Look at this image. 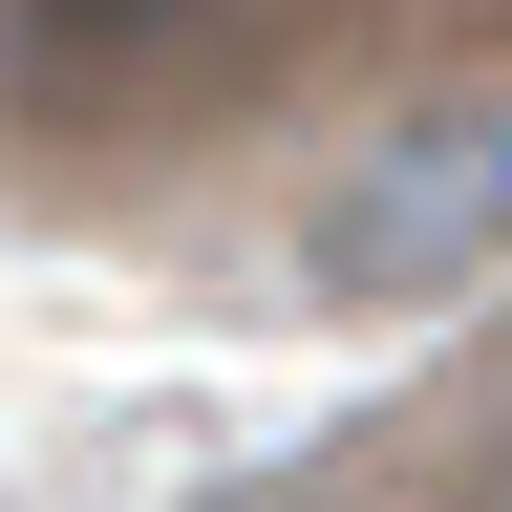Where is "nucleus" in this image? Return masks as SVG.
<instances>
[{"label": "nucleus", "mask_w": 512, "mask_h": 512, "mask_svg": "<svg viewBox=\"0 0 512 512\" xmlns=\"http://www.w3.org/2000/svg\"><path fill=\"white\" fill-rule=\"evenodd\" d=\"M256 43V0H0V86L22 107H171V86H214V64Z\"/></svg>", "instance_id": "2"}, {"label": "nucleus", "mask_w": 512, "mask_h": 512, "mask_svg": "<svg viewBox=\"0 0 512 512\" xmlns=\"http://www.w3.org/2000/svg\"><path fill=\"white\" fill-rule=\"evenodd\" d=\"M470 512H512V406H491V448H470Z\"/></svg>", "instance_id": "3"}, {"label": "nucleus", "mask_w": 512, "mask_h": 512, "mask_svg": "<svg viewBox=\"0 0 512 512\" xmlns=\"http://www.w3.org/2000/svg\"><path fill=\"white\" fill-rule=\"evenodd\" d=\"M299 278L342 320H427V299L512 278V86H448L406 128H363V171L299 214Z\"/></svg>", "instance_id": "1"}]
</instances>
